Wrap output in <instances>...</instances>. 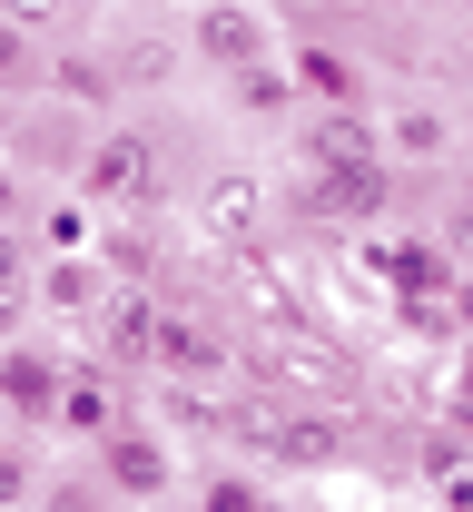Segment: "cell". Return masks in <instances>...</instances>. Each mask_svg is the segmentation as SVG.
<instances>
[{"instance_id":"cell-14","label":"cell","mask_w":473,"mask_h":512,"mask_svg":"<svg viewBox=\"0 0 473 512\" xmlns=\"http://www.w3.org/2000/svg\"><path fill=\"white\" fill-rule=\"evenodd\" d=\"M50 247H89V207H50Z\"/></svg>"},{"instance_id":"cell-13","label":"cell","mask_w":473,"mask_h":512,"mask_svg":"<svg viewBox=\"0 0 473 512\" xmlns=\"http://www.w3.org/2000/svg\"><path fill=\"white\" fill-rule=\"evenodd\" d=\"M207 217H217V227H247V217H257V188H247V178L217 188V197H207Z\"/></svg>"},{"instance_id":"cell-11","label":"cell","mask_w":473,"mask_h":512,"mask_svg":"<svg viewBox=\"0 0 473 512\" xmlns=\"http://www.w3.org/2000/svg\"><path fill=\"white\" fill-rule=\"evenodd\" d=\"M198 503H207V512H267V493H257L247 473H217V483H207Z\"/></svg>"},{"instance_id":"cell-10","label":"cell","mask_w":473,"mask_h":512,"mask_svg":"<svg viewBox=\"0 0 473 512\" xmlns=\"http://www.w3.org/2000/svg\"><path fill=\"white\" fill-rule=\"evenodd\" d=\"M257 444L286 453V463H336V424H267Z\"/></svg>"},{"instance_id":"cell-18","label":"cell","mask_w":473,"mask_h":512,"mask_svg":"<svg viewBox=\"0 0 473 512\" xmlns=\"http://www.w3.org/2000/svg\"><path fill=\"white\" fill-rule=\"evenodd\" d=\"M0 217H10V168H0Z\"/></svg>"},{"instance_id":"cell-6","label":"cell","mask_w":473,"mask_h":512,"mask_svg":"<svg viewBox=\"0 0 473 512\" xmlns=\"http://www.w3.org/2000/svg\"><path fill=\"white\" fill-rule=\"evenodd\" d=\"M109 483H119V493H158V483H168V453L119 434V444H109Z\"/></svg>"},{"instance_id":"cell-2","label":"cell","mask_w":473,"mask_h":512,"mask_svg":"<svg viewBox=\"0 0 473 512\" xmlns=\"http://www.w3.org/2000/svg\"><path fill=\"white\" fill-rule=\"evenodd\" d=\"M306 158L316 168H375V128L355 109H326V119H306Z\"/></svg>"},{"instance_id":"cell-15","label":"cell","mask_w":473,"mask_h":512,"mask_svg":"<svg viewBox=\"0 0 473 512\" xmlns=\"http://www.w3.org/2000/svg\"><path fill=\"white\" fill-rule=\"evenodd\" d=\"M40 512H119V503H109V493H50Z\"/></svg>"},{"instance_id":"cell-16","label":"cell","mask_w":473,"mask_h":512,"mask_svg":"<svg viewBox=\"0 0 473 512\" xmlns=\"http://www.w3.org/2000/svg\"><path fill=\"white\" fill-rule=\"evenodd\" d=\"M30 60V50H20V30H10V20H0V79H10V69Z\"/></svg>"},{"instance_id":"cell-3","label":"cell","mask_w":473,"mask_h":512,"mask_svg":"<svg viewBox=\"0 0 473 512\" xmlns=\"http://www.w3.org/2000/svg\"><path fill=\"white\" fill-rule=\"evenodd\" d=\"M60 365H50V355H0V404H10V414H60Z\"/></svg>"},{"instance_id":"cell-8","label":"cell","mask_w":473,"mask_h":512,"mask_svg":"<svg viewBox=\"0 0 473 512\" xmlns=\"http://www.w3.org/2000/svg\"><path fill=\"white\" fill-rule=\"evenodd\" d=\"M40 296H50V316H99V266H50Z\"/></svg>"},{"instance_id":"cell-9","label":"cell","mask_w":473,"mask_h":512,"mask_svg":"<svg viewBox=\"0 0 473 512\" xmlns=\"http://www.w3.org/2000/svg\"><path fill=\"white\" fill-rule=\"evenodd\" d=\"M60 424H69V434H109V384H99V375H69L60 384Z\"/></svg>"},{"instance_id":"cell-12","label":"cell","mask_w":473,"mask_h":512,"mask_svg":"<svg viewBox=\"0 0 473 512\" xmlns=\"http://www.w3.org/2000/svg\"><path fill=\"white\" fill-rule=\"evenodd\" d=\"M20 503H30V453L0 444V512H20Z\"/></svg>"},{"instance_id":"cell-1","label":"cell","mask_w":473,"mask_h":512,"mask_svg":"<svg viewBox=\"0 0 473 512\" xmlns=\"http://www.w3.org/2000/svg\"><path fill=\"white\" fill-rule=\"evenodd\" d=\"M89 188H99V197H158V158H148V138H129V128L99 138V148H89Z\"/></svg>"},{"instance_id":"cell-4","label":"cell","mask_w":473,"mask_h":512,"mask_svg":"<svg viewBox=\"0 0 473 512\" xmlns=\"http://www.w3.org/2000/svg\"><path fill=\"white\" fill-rule=\"evenodd\" d=\"M198 50H207L217 69H257V50H267V30H257L247 10H227V0H217V10H198Z\"/></svg>"},{"instance_id":"cell-7","label":"cell","mask_w":473,"mask_h":512,"mask_svg":"<svg viewBox=\"0 0 473 512\" xmlns=\"http://www.w3.org/2000/svg\"><path fill=\"white\" fill-rule=\"evenodd\" d=\"M296 89L326 99V109H345V99H355V60H345V50H306V60H296Z\"/></svg>"},{"instance_id":"cell-17","label":"cell","mask_w":473,"mask_h":512,"mask_svg":"<svg viewBox=\"0 0 473 512\" xmlns=\"http://www.w3.org/2000/svg\"><path fill=\"white\" fill-rule=\"evenodd\" d=\"M20 10H69V0H20Z\"/></svg>"},{"instance_id":"cell-5","label":"cell","mask_w":473,"mask_h":512,"mask_svg":"<svg viewBox=\"0 0 473 512\" xmlns=\"http://www.w3.org/2000/svg\"><path fill=\"white\" fill-rule=\"evenodd\" d=\"M375 148H395V158L424 168V158H444V148H454V119H444V109H395V119L375 128Z\"/></svg>"}]
</instances>
